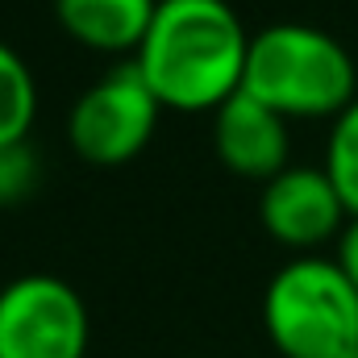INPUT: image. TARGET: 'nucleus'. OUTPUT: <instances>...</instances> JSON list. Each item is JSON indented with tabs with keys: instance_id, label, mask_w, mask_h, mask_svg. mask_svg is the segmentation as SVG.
I'll list each match as a JSON object with an SVG mask.
<instances>
[{
	"instance_id": "obj_1",
	"label": "nucleus",
	"mask_w": 358,
	"mask_h": 358,
	"mask_svg": "<svg viewBox=\"0 0 358 358\" xmlns=\"http://www.w3.org/2000/svg\"><path fill=\"white\" fill-rule=\"evenodd\" d=\"M250 34L229 0H159L129 59L163 108H221L242 92Z\"/></svg>"
},
{
	"instance_id": "obj_2",
	"label": "nucleus",
	"mask_w": 358,
	"mask_h": 358,
	"mask_svg": "<svg viewBox=\"0 0 358 358\" xmlns=\"http://www.w3.org/2000/svg\"><path fill=\"white\" fill-rule=\"evenodd\" d=\"M350 50L304 21H279L250 34L242 92L263 100L279 117H338L355 100Z\"/></svg>"
},
{
	"instance_id": "obj_3",
	"label": "nucleus",
	"mask_w": 358,
	"mask_h": 358,
	"mask_svg": "<svg viewBox=\"0 0 358 358\" xmlns=\"http://www.w3.org/2000/svg\"><path fill=\"white\" fill-rule=\"evenodd\" d=\"M263 325L283 358H355L358 287L338 259L296 255L271 275Z\"/></svg>"
},
{
	"instance_id": "obj_4",
	"label": "nucleus",
	"mask_w": 358,
	"mask_h": 358,
	"mask_svg": "<svg viewBox=\"0 0 358 358\" xmlns=\"http://www.w3.org/2000/svg\"><path fill=\"white\" fill-rule=\"evenodd\" d=\"M88 308L59 275H17L0 287V358H84Z\"/></svg>"
},
{
	"instance_id": "obj_5",
	"label": "nucleus",
	"mask_w": 358,
	"mask_h": 358,
	"mask_svg": "<svg viewBox=\"0 0 358 358\" xmlns=\"http://www.w3.org/2000/svg\"><path fill=\"white\" fill-rule=\"evenodd\" d=\"M159 113H163V104L155 100V92L146 88V80L129 63V67L108 71L100 84H92L71 104L67 138L80 159L100 163V167H117L146 150V142L155 138Z\"/></svg>"
},
{
	"instance_id": "obj_6",
	"label": "nucleus",
	"mask_w": 358,
	"mask_h": 358,
	"mask_svg": "<svg viewBox=\"0 0 358 358\" xmlns=\"http://www.w3.org/2000/svg\"><path fill=\"white\" fill-rule=\"evenodd\" d=\"M259 217L275 242L296 250L329 242L350 221L325 167H283L275 179H267L259 196Z\"/></svg>"
},
{
	"instance_id": "obj_7",
	"label": "nucleus",
	"mask_w": 358,
	"mask_h": 358,
	"mask_svg": "<svg viewBox=\"0 0 358 358\" xmlns=\"http://www.w3.org/2000/svg\"><path fill=\"white\" fill-rule=\"evenodd\" d=\"M213 146L229 171L267 183L287 167V117L250 92H234L221 108H213Z\"/></svg>"
},
{
	"instance_id": "obj_8",
	"label": "nucleus",
	"mask_w": 358,
	"mask_h": 358,
	"mask_svg": "<svg viewBox=\"0 0 358 358\" xmlns=\"http://www.w3.org/2000/svg\"><path fill=\"white\" fill-rule=\"evenodd\" d=\"M159 0H55L59 25L92 50L138 55Z\"/></svg>"
},
{
	"instance_id": "obj_9",
	"label": "nucleus",
	"mask_w": 358,
	"mask_h": 358,
	"mask_svg": "<svg viewBox=\"0 0 358 358\" xmlns=\"http://www.w3.org/2000/svg\"><path fill=\"white\" fill-rule=\"evenodd\" d=\"M34 117H38L34 71L8 42H0V150L25 142Z\"/></svg>"
},
{
	"instance_id": "obj_10",
	"label": "nucleus",
	"mask_w": 358,
	"mask_h": 358,
	"mask_svg": "<svg viewBox=\"0 0 358 358\" xmlns=\"http://www.w3.org/2000/svg\"><path fill=\"white\" fill-rule=\"evenodd\" d=\"M325 176L334 179L346 213L358 217V96L334 117L329 146H325Z\"/></svg>"
},
{
	"instance_id": "obj_11",
	"label": "nucleus",
	"mask_w": 358,
	"mask_h": 358,
	"mask_svg": "<svg viewBox=\"0 0 358 358\" xmlns=\"http://www.w3.org/2000/svg\"><path fill=\"white\" fill-rule=\"evenodd\" d=\"M34 179H38V159L29 155L25 142L0 150V204L13 200V196H21V192H29Z\"/></svg>"
},
{
	"instance_id": "obj_12",
	"label": "nucleus",
	"mask_w": 358,
	"mask_h": 358,
	"mask_svg": "<svg viewBox=\"0 0 358 358\" xmlns=\"http://www.w3.org/2000/svg\"><path fill=\"white\" fill-rule=\"evenodd\" d=\"M334 259H338V267L346 271V279L358 287V217H350L346 229L338 234V255Z\"/></svg>"
},
{
	"instance_id": "obj_13",
	"label": "nucleus",
	"mask_w": 358,
	"mask_h": 358,
	"mask_svg": "<svg viewBox=\"0 0 358 358\" xmlns=\"http://www.w3.org/2000/svg\"><path fill=\"white\" fill-rule=\"evenodd\" d=\"M355 358H358V350H355Z\"/></svg>"
}]
</instances>
